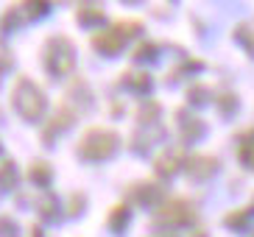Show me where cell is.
<instances>
[{"mask_svg": "<svg viewBox=\"0 0 254 237\" xmlns=\"http://www.w3.org/2000/svg\"><path fill=\"white\" fill-rule=\"evenodd\" d=\"M14 106L25 120H39L45 112V95L31 78H20L14 84Z\"/></svg>", "mask_w": 254, "mask_h": 237, "instance_id": "6da1fadb", "label": "cell"}, {"mask_svg": "<svg viewBox=\"0 0 254 237\" xmlns=\"http://www.w3.org/2000/svg\"><path fill=\"white\" fill-rule=\"evenodd\" d=\"M120 145L118 134L112 131H104V128H92V131L84 134V140L78 142V151H81V156H87V159H106L109 154H115Z\"/></svg>", "mask_w": 254, "mask_h": 237, "instance_id": "7a4b0ae2", "label": "cell"}, {"mask_svg": "<svg viewBox=\"0 0 254 237\" xmlns=\"http://www.w3.org/2000/svg\"><path fill=\"white\" fill-rule=\"evenodd\" d=\"M45 61H48V70H51L53 75H67L75 64L73 45L62 37H53L45 48Z\"/></svg>", "mask_w": 254, "mask_h": 237, "instance_id": "3957f363", "label": "cell"}, {"mask_svg": "<svg viewBox=\"0 0 254 237\" xmlns=\"http://www.w3.org/2000/svg\"><path fill=\"white\" fill-rule=\"evenodd\" d=\"M157 218L162 223H173V226H187V223H193L195 221V209L187 204V201L182 198H173L168 201L165 207H159Z\"/></svg>", "mask_w": 254, "mask_h": 237, "instance_id": "277c9868", "label": "cell"}, {"mask_svg": "<svg viewBox=\"0 0 254 237\" xmlns=\"http://www.w3.org/2000/svg\"><path fill=\"white\" fill-rule=\"evenodd\" d=\"M140 31V25H115V28L104 31V34H98L95 37V48L101 53H118L120 48H123V39L131 37V34H137Z\"/></svg>", "mask_w": 254, "mask_h": 237, "instance_id": "5b68a950", "label": "cell"}, {"mask_svg": "<svg viewBox=\"0 0 254 237\" xmlns=\"http://www.w3.org/2000/svg\"><path fill=\"white\" fill-rule=\"evenodd\" d=\"M187 168H190V173H193L195 178H204V176H209V173L215 171V162L207 159V156H193Z\"/></svg>", "mask_w": 254, "mask_h": 237, "instance_id": "8992f818", "label": "cell"}, {"mask_svg": "<svg viewBox=\"0 0 254 237\" xmlns=\"http://www.w3.org/2000/svg\"><path fill=\"white\" fill-rule=\"evenodd\" d=\"M17 184V168L14 162H3L0 165V190H11V187Z\"/></svg>", "mask_w": 254, "mask_h": 237, "instance_id": "52a82bcc", "label": "cell"}, {"mask_svg": "<svg viewBox=\"0 0 254 237\" xmlns=\"http://www.w3.org/2000/svg\"><path fill=\"white\" fill-rule=\"evenodd\" d=\"M176 168H179V156L173 154V151H168V154L157 156V173H162V176H171Z\"/></svg>", "mask_w": 254, "mask_h": 237, "instance_id": "ba28073f", "label": "cell"}, {"mask_svg": "<svg viewBox=\"0 0 254 237\" xmlns=\"http://www.w3.org/2000/svg\"><path fill=\"white\" fill-rule=\"evenodd\" d=\"M123 81H126L128 87H137V92H148L151 89V78L145 73H126Z\"/></svg>", "mask_w": 254, "mask_h": 237, "instance_id": "9c48e42d", "label": "cell"}, {"mask_svg": "<svg viewBox=\"0 0 254 237\" xmlns=\"http://www.w3.org/2000/svg\"><path fill=\"white\" fill-rule=\"evenodd\" d=\"M131 195L137 198V204H154L159 198V190L157 187H137V190H131Z\"/></svg>", "mask_w": 254, "mask_h": 237, "instance_id": "30bf717a", "label": "cell"}, {"mask_svg": "<svg viewBox=\"0 0 254 237\" xmlns=\"http://www.w3.org/2000/svg\"><path fill=\"white\" fill-rule=\"evenodd\" d=\"M31 178H34V181H37V184H48V178H51V168H48V165H34V168H31Z\"/></svg>", "mask_w": 254, "mask_h": 237, "instance_id": "8fae6325", "label": "cell"}, {"mask_svg": "<svg viewBox=\"0 0 254 237\" xmlns=\"http://www.w3.org/2000/svg\"><path fill=\"white\" fill-rule=\"evenodd\" d=\"M81 22L84 25H98V22H104V14L101 11H95V8H81Z\"/></svg>", "mask_w": 254, "mask_h": 237, "instance_id": "7c38bea8", "label": "cell"}, {"mask_svg": "<svg viewBox=\"0 0 254 237\" xmlns=\"http://www.w3.org/2000/svg\"><path fill=\"white\" fill-rule=\"evenodd\" d=\"M109 221H115L112 226L120 232V229H123V221H126V207H118V209L112 212V218H109Z\"/></svg>", "mask_w": 254, "mask_h": 237, "instance_id": "4fadbf2b", "label": "cell"}, {"mask_svg": "<svg viewBox=\"0 0 254 237\" xmlns=\"http://www.w3.org/2000/svg\"><path fill=\"white\" fill-rule=\"evenodd\" d=\"M157 112H159V106L157 104H145L140 109V120H151V118H157Z\"/></svg>", "mask_w": 254, "mask_h": 237, "instance_id": "5bb4252c", "label": "cell"}, {"mask_svg": "<svg viewBox=\"0 0 254 237\" xmlns=\"http://www.w3.org/2000/svg\"><path fill=\"white\" fill-rule=\"evenodd\" d=\"M240 156H243V162H246V165H252V168H254V140L249 142V145H243Z\"/></svg>", "mask_w": 254, "mask_h": 237, "instance_id": "9a60e30c", "label": "cell"}, {"mask_svg": "<svg viewBox=\"0 0 254 237\" xmlns=\"http://www.w3.org/2000/svg\"><path fill=\"white\" fill-rule=\"evenodd\" d=\"M154 53H157V48H154V45H142L140 51L134 53V59H148V56H154Z\"/></svg>", "mask_w": 254, "mask_h": 237, "instance_id": "2e32d148", "label": "cell"}, {"mask_svg": "<svg viewBox=\"0 0 254 237\" xmlns=\"http://www.w3.org/2000/svg\"><path fill=\"white\" fill-rule=\"evenodd\" d=\"M25 11H31V14H45L48 6L45 3H31V6H25Z\"/></svg>", "mask_w": 254, "mask_h": 237, "instance_id": "e0dca14e", "label": "cell"}, {"mask_svg": "<svg viewBox=\"0 0 254 237\" xmlns=\"http://www.w3.org/2000/svg\"><path fill=\"white\" fill-rule=\"evenodd\" d=\"M8 64H11V56H8V51H0V70H8Z\"/></svg>", "mask_w": 254, "mask_h": 237, "instance_id": "ac0fdd59", "label": "cell"}]
</instances>
